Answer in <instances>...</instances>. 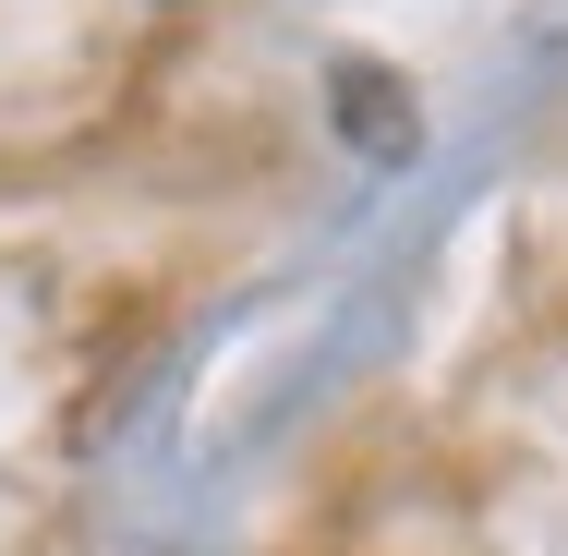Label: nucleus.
Listing matches in <instances>:
<instances>
[{"label": "nucleus", "mask_w": 568, "mask_h": 556, "mask_svg": "<svg viewBox=\"0 0 568 556\" xmlns=\"http://www.w3.org/2000/svg\"><path fill=\"white\" fill-rule=\"evenodd\" d=\"M339 98H351V133L363 145H387V158H412V110H399V85H375V73H339Z\"/></svg>", "instance_id": "obj_1"}]
</instances>
